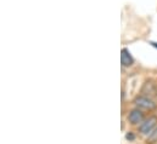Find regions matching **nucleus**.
<instances>
[{
  "mask_svg": "<svg viewBox=\"0 0 157 144\" xmlns=\"http://www.w3.org/2000/svg\"><path fill=\"white\" fill-rule=\"evenodd\" d=\"M127 119H128L129 124H132V125H139V124H141L145 120V116H144V113H143L141 109L136 108L129 111Z\"/></svg>",
  "mask_w": 157,
  "mask_h": 144,
  "instance_id": "3",
  "label": "nucleus"
},
{
  "mask_svg": "<svg viewBox=\"0 0 157 144\" xmlns=\"http://www.w3.org/2000/svg\"><path fill=\"white\" fill-rule=\"evenodd\" d=\"M145 87H147V91H144V93H145L146 96H149V97L156 92V91H155V86H154V84H151V82H146V84H145Z\"/></svg>",
  "mask_w": 157,
  "mask_h": 144,
  "instance_id": "5",
  "label": "nucleus"
},
{
  "mask_svg": "<svg viewBox=\"0 0 157 144\" xmlns=\"http://www.w3.org/2000/svg\"><path fill=\"white\" fill-rule=\"evenodd\" d=\"M133 63H134V58L130 55L129 50L122 49V51H121V64L123 67H130V66H133Z\"/></svg>",
  "mask_w": 157,
  "mask_h": 144,
  "instance_id": "4",
  "label": "nucleus"
},
{
  "mask_svg": "<svg viewBox=\"0 0 157 144\" xmlns=\"http://www.w3.org/2000/svg\"><path fill=\"white\" fill-rule=\"evenodd\" d=\"M125 138H127V139H129V141H133V139H134V135H132V133H128V135L125 136Z\"/></svg>",
  "mask_w": 157,
  "mask_h": 144,
  "instance_id": "6",
  "label": "nucleus"
},
{
  "mask_svg": "<svg viewBox=\"0 0 157 144\" xmlns=\"http://www.w3.org/2000/svg\"><path fill=\"white\" fill-rule=\"evenodd\" d=\"M157 130V116H150L149 119H145L140 126L139 132L144 136H151Z\"/></svg>",
  "mask_w": 157,
  "mask_h": 144,
  "instance_id": "1",
  "label": "nucleus"
},
{
  "mask_svg": "<svg viewBox=\"0 0 157 144\" xmlns=\"http://www.w3.org/2000/svg\"><path fill=\"white\" fill-rule=\"evenodd\" d=\"M133 103L135 104L136 108L141 109V110H149V111H151V110H154V109L156 108L155 101L151 97L146 96V95H140V96L135 97V99H134Z\"/></svg>",
  "mask_w": 157,
  "mask_h": 144,
  "instance_id": "2",
  "label": "nucleus"
}]
</instances>
